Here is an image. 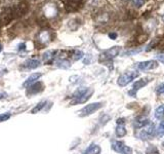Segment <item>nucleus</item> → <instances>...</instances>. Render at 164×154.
Listing matches in <instances>:
<instances>
[{
  "label": "nucleus",
  "mask_w": 164,
  "mask_h": 154,
  "mask_svg": "<svg viewBox=\"0 0 164 154\" xmlns=\"http://www.w3.org/2000/svg\"><path fill=\"white\" fill-rule=\"evenodd\" d=\"M44 13L47 18L55 16V14H57V8H55V5H54V4H47V5H45Z\"/></svg>",
  "instance_id": "9d476101"
},
{
  "label": "nucleus",
  "mask_w": 164,
  "mask_h": 154,
  "mask_svg": "<svg viewBox=\"0 0 164 154\" xmlns=\"http://www.w3.org/2000/svg\"><path fill=\"white\" fill-rule=\"evenodd\" d=\"M157 59H158V60H160L161 62H163V63H164V55H158V56H157Z\"/></svg>",
  "instance_id": "cd10ccee"
},
{
  "label": "nucleus",
  "mask_w": 164,
  "mask_h": 154,
  "mask_svg": "<svg viewBox=\"0 0 164 154\" xmlns=\"http://www.w3.org/2000/svg\"><path fill=\"white\" fill-rule=\"evenodd\" d=\"M109 37L111 38V39L114 40V39H116V38H117V34H116V33H110Z\"/></svg>",
  "instance_id": "bb28decb"
},
{
  "label": "nucleus",
  "mask_w": 164,
  "mask_h": 154,
  "mask_svg": "<svg viewBox=\"0 0 164 154\" xmlns=\"http://www.w3.org/2000/svg\"><path fill=\"white\" fill-rule=\"evenodd\" d=\"M1 49H1V44H0V52H1Z\"/></svg>",
  "instance_id": "c756f323"
},
{
  "label": "nucleus",
  "mask_w": 164,
  "mask_h": 154,
  "mask_svg": "<svg viewBox=\"0 0 164 154\" xmlns=\"http://www.w3.org/2000/svg\"><path fill=\"white\" fill-rule=\"evenodd\" d=\"M41 90H43V84L41 82L38 83H33L32 85L29 86V90L27 91V95H36V93H40Z\"/></svg>",
  "instance_id": "1a4fd4ad"
},
{
  "label": "nucleus",
  "mask_w": 164,
  "mask_h": 154,
  "mask_svg": "<svg viewBox=\"0 0 164 154\" xmlns=\"http://www.w3.org/2000/svg\"><path fill=\"white\" fill-rule=\"evenodd\" d=\"M156 134H157L158 137H162L164 135V120L163 121H161L160 126H159L158 129L156 131Z\"/></svg>",
  "instance_id": "aec40b11"
},
{
  "label": "nucleus",
  "mask_w": 164,
  "mask_h": 154,
  "mask_svg": "<svg viewBox=\"0 0 164 154\" xmlns=\"http://www.w3.org/2000/svg\"><path fill=\"white\" fill-rule=\"evenodd\" d=\"M115 133H116V136L117 137H123L126 135V129H125L124 126H117L116 129H115Z\"/></svg>",
  "instance_id": "2eb2a0df"
},
{
  "label": "nucleus",
  "mask_w": 164,
  "mask_h": 154,
  "mask_svg": "<svg viewBox=\"0 0 164 154\" xmlns=\"http://www.w3.org/2000/svg\"><path fill=\"white\" fill-rule=\"evenodd\" d=\"M121 52V47L120 46H113L111 49H107L104 54H102L100 60L101 61H109V60H112L114 58H116L119 52Z\"/></svg>",
  "instance_id": "7ed1b4c3"
},
{
  "label": "nucleus",
  "mask_w": 164,
  "mask_h": 154,
  "mask_svg": "<svg viewBox=\"0 0 164 154\" xmlns=\"http://www.w3.org/2000/svg\"><path fill=\"white\" fill-rule=\"evenodd\" d=\"M149 82V80L147 78H144V79H139V80H137L136 82H134L133 84V87H132V90L129 91V96H131V97H136V91L139 90H141V88H143L145 85H146L147 83Z\"/></svg>",
  "instance_id": "0eeeda50"
},
{
  "label": "nucleus",
  "mask_w": 164,
  "mask_h": 154,
  "mask_svg": "<svg viewBox=\"0 0 164 154\" xmlns=\"http://www.w3.org/2000/svg\"><path fill=\"white\" fill-rule=\"evenodd\" d=\"M123 147H124V143L121 141H115L112 144V149L116 152H121Z\"/></svg>",
  "instance_id": "4468645a"
},
{
  "label": "nucleus",
  "mask_w": 164,
  "mask_h": 154,
  "mask_svg": "<svg viewBox=\"0 0 164 154\" xmlns=\"http://www.w3.org/2000/svg\"><path fill=\"white\" fill-rule=\"evenodd\" d=\"M88 90H89V88H87V87H79V88H77V90L73 93V95H72V99L81 97V96L84 95V93H85Z\"/></svg>",
  "instance_id": "ddd939ff"
},
{
  "label": "nucleus",
  "mask_w": 164,
  "mask_h": 154,
  "mask_svg": "<svg viewBox=\"0 0 164 154\" xmlns=\"http://www.w3.org/2000/svg\"><path fill=\"white\" fill-rule=\"evenodd\" d=\"M104 106L103 103L98 102V103H91L87 106H85L84 108H82L80 111L78 112L79 117H85V116H89V115L93 114L95 111H98V109H101Z\"/></svg>",
  "instance_id": "f03ea898"
},
{
  "label": "nucleus",
  "mask_w": 164,
  "mask_h": 154,
  "mask_svg": "<svg viewBox=\"0 0 164 154\" xmlns=\"http://www.w3.org/2000/svg\"><path fill=\"white\" fill-rule=\"evenodd\" d=\"M51 54H54V52H45L44 56H43V58H44V60H45V62H49L50 60L54 59V56H50Z\"/></svg>",
  "instance_id": "b1692460"
},
{
  "label": "nucleus",
  "mask_w": 164,
  "mask_h": 154,
  "mask_svg": "<svg viewBox=\"0 0 164 154\" xmlns=\"http://www.w3.org/2000/svg\"><path fill=\"white\" fill-rule=\"evenodd\" d=\"M163 116H164V105H161L155 110V117L157 119H161Z\"/></svg>",
  "instance_id": "f3484780"
},
{
  "label": "nucleus",
  "mask_w": 164,
  "mask_h": 154,
  "mask_svg": "<svg viewBox=\"0 0 164 154\" xmlns=\"http://www.w3.org/2000/svg\"><path fill=\"white\" fill-rule=\"evenodd\" d=\"M121 154H132V149L128 147V146H125L124 145V147L122 148V150H121V152H120Z\"/></svg>",
  "instance_id": "5701e85b"
},
{
  "label": "nucleus",
  "mask_w": 164,
  "mask_h": 154,
  "mask_svg": "<svg viewBox=\"0 0 164 154\" xmlns=\"http://www.w3.org/2000/svg\"><path fill=\"white\" fill-rule=\"evenodd\" d=\"M155 126L154 124H150L149 123L148 126H145L144 129H142L141 133H139V137L142 139V140H146V139H150L151 137L154 136L155 134Z\"/></svg>",
  "instance_id": "39448f33"
},
{
  "label": "nucleus",
  "mask_w": 164,
  "mask_h": 154,
  "mask_svg": "<svg viewBox=\"0 0 164 154\" xmlns=\"http://www.w3.org/2000/svg\"><path fill=\"white\" fill-rule=\"evenodd\" d=\"M9 118H10V113H2V114H0V122L6 121Z\"/></svg>",
  "instance_id": "4be33fe9"
},
{
  "label": "nucleus",
  "mask_w": 164,
  "mask_h": 154,
  "mask_svg": "<svg viewBox=\"0 0 164 154\" xmlns=\"http://www.w3.org/2000/svg\"><path fill=\"white\" fill-rule=\"evenodd\" d=\"M158 67V62L155 60H149V61L141 62V63H137L136 68L141 71H147V70H152V69H155Z\"/></svg>",
  "instance_id": "20e7f679"
},
{
  "label": "nucleus",
  "mask_w": 164,
  "mask_h": 154,
  "mask_svg": "<svg viewBox=\"0 0 164 154\" xmlns=\"http://www.w3.org/2000/svg\"><path fill=\"white\" fill-rule=\"evenodd\" d=\"M57 66L60 67V68L67 69L71 66V64H70V61H68V60H59L57 62Z\"/></svg>",
  "instance_id": "dca6fc26"
},
{
  "label": "nucleus",
  "mask_w": 164,
  "mask_h": 154,
  "mask_svg": "<svg viewBox=\"0 0 164 154\" xmlns=\"http://www.w3.org/2000/svg\"><path fill=\"white\" fill-rule=\"evenodd\" d=\"M156 93H157L158 95H164V82L160 83L157 87H156Z\"/></svg>",
  "instance_id": "412c9836"
},
{
  "label": "nucleus",
  "mask_w": 164,
  "mask_h": 154,
  "mask_svg": "<svg viewBox=\"0 0 164 154\" xmlns=\"http://www.w3.org/2000/svg\"><path fill=\"white\" fill-rule=\"evenodd\" d=\"M93 93V90H89L86 91L84 95H82L81 97H78V98H75L73 99V101L71 102V105H77V104H83V103H85L86 101H88L89 99H90V97L92 96Z\"/></svg>",
  "instance_id": "423d86ee"
},
{
  "label": "nucleus",
  "mask_w": 164,
  "mask_h": 154,
  "mask_svg": "<svg viewBox=\"0 0 164 154\" xmlns=\"http://www.w3.org/2000/svg\"><path fill=\"white\" fill-rule=\"evenodd\" d=\"M149 123H150L149 118L143 116V117H139V118L136 119V121H134V126H136V129H141V127H145L146 126H148Z\"/></svg>",
  "instance_id": "9b49d317"
},
{
  "label": "nucleus",
  "mask_w": 164,
  "mask_h": 154,
  "mask_svg": "<svg viewBox=\"0 0 164 154\" xmlns=\"http://www.w3.org/2000/svg\"><path fill=\"white\" fill-rule=\"evenodd\" d=\"M163 145H164V144H163Z\"/></svg>",
  "instance_id": "7c9ffc66"
},
{
  "label": "nucleus",
  "mask_w": 164,
  "mask_h": 154,
  "mask_svg": "<svg viewBox=\"0 0 164 154\" xmlns=\"http://www.w3.org/2000/svg\"><path fill=\"white\" fill-rule=\"evenodd\" d=\"M40 66V62L38 60H34V59H31V60H27V61L24 63V67L27 69H36Z\"/></svg>",
  "instance_id": "f8f14e48"
},
{
  "label": "nucleus",
  "mask_w": 164,
  "mask_h": 154,
  "mask_svg": "<svg viewBox=\"0 0 164 154\" xmlns=\"http://www.w3.org/2000/svg\"><path fill=\"white\" fill-rule=\"evenodd\" d=\"M145 2H146V0H132V3H133L134 6H136V7L143 6L145 4Z\"/></svg>",
  "instance_id": "393cba45"
},
{
  "label": "nucleus",
  "mask_w": 164,
  "mask_h": 154,
  "mask_svg": "<svg viewBox=\"0 0 164 154\" xmlns=\"http://www.w3.org/2000/svg\"><path fill=\"white\" fill-rule=\"evenodd\" d=\"M137 76H139V73H137L136 71L125 72V73L121 74V75L118 77L117 83L119 86H126L127 84H129L132 80H134Z\"/></svg>",
  "instance_id": "f257e3e1"
},
{
  "label": "nucleus",
  "mask_w": 164,
  "mask_h": 154,
  "mask_svg": "<svg viewBox=\"0 0 164 154\" xmlns=\"http://www.w3.org/2000/svg\"><path fill=\"white\" fill-rule=\"evenodd\" d=\"M6 93H0V100H3V99L6 98Z\"/></svg>",
  "instance_id": "c85d7f7f"
},
{
  "label": "nucleus",
  "mask_w": 164,
  "mask_h": 154,
  "mask_svg": "<svg viewBox=\"0 0 164 154\" xmlns=\"http://www.w3.org/2000/svg\"><path fill=\"white\" fill-rule=\"evenodd\" d=\"M45 104H46V102L45 101H42V102H40V103H38L37 105L35 106L34 108H33L32 110H31V113L32 114H35V113H37V112H39L41 109H42L43 107L45 106Z\"/></svg>",
  "instance_id": "a211bd4d"
},
{
  "label": "nucleus",
  "mask_w": 164,
  "mask_h": 154,
  "mask_svg": "<svg viewBox=\"0 0 164 154\" xmlns=\"http://www.w3.org/2000/svg\"><path fill=\"white\" fill-rule=\"evenodd\" d=\"M83 56H84L83 52H81V50H75L72 58H73L74 61H78V60H81L82 58H83Z\"/></svg>",
  "instance_id": "6ab92c4d"
},
{
  "label": "nucleus",
  "mask_w": 164,
  "mask_h": 154,
  "mask_svg": "<svg viewBox=\"0 0 164 154\" xmlns=\"http://www.w3.org/2000/svg\"><path fill=\"white\" fill-rule=\"evenodd\" d=\"M93 145H95V144H91V145L89 146V147L86 149L85 151H84L83 154H92V147H93Z\"/></svg>",
  "instance_id": "a878e982"
},
{
  "label": "nucleus",
  "mask_w": 164,
  "mask_h": 154,
  "mask_svg": "<svg viewBox=\"0 0 164 154\" xmlns=\"http://www.w3.org/2000/svg\"><path fill=\"white\" fill-rule=\"evenodd\" d=\"M41 75H42L41 73H32L27 79H26V81L24 82L23 86L24 87H29V86L32 85L33 83H35L36 81H37L38 79L41 77Z\"/></svg>",
  "instance_id": "6e6552de"
}]
</instances>
